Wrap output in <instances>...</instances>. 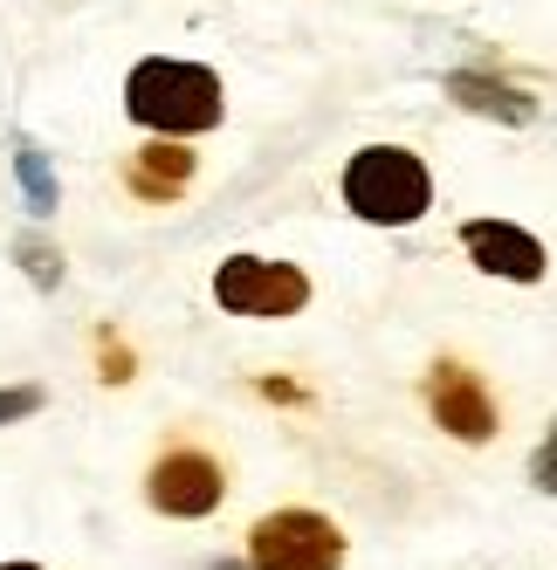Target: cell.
<instances>
[{
    "mask_svg": "<svg viewBox=\"0 0 557 570\" xmlns=\"http://www.w3.org/2000/svg\"><path fill=\"white\" fill-rule=\"evenodd\" d=\"M186 179H193V151H186L179 138L145 145V151L131 158V173H125V186H131L138 199H179V193H186Z\"/></svg>",
    "mask_w": 557,
    "mask_h": 570,
    "instance_id": "ba28073f",
    "label": "cell"
},
{
    "mask_svg": "<svg viewBox=\"0 0 557 570\" xmlns=\"http://www.w3.org/2000/svg\"><path fill=\"white\" fill-rule=\"evenodd\" d=\"M28 413H42V385H14V392H0V426H14Z\"/></svg>",
    "mask_w": 557,
    "mask_h": 570,
    "instance_id": "4fadbf2b",
    "label": "cell"
},
{
    "mask_svg": "<svg viewBox=\"0 0 557 570\" xmlns=\"http://www.w3.org/2000/svg\"><path fill=\"white\" fill-rule=\"evenodd\" d=\"M448 97H455L461 110L496 117V125H530V117H537V97L496 83V76H468V69H455V76H448Z\"/></svg>",
    "mask_w": 557,
    "mask_h": 570,
    "instance_id": "9c48e42d",
    "label": "cell"
},
{
    "mask_svg": "<svg viewBox=\"0 0 557 570\" xmlns=\"http://www.w3.org/2000/svg\"><path fill=\"white\" fill-rule=\"evenodd\" d=\"M125 110L138 117L145 131H166V138H193V131H214L221 125V76L201 62H173V56H152L131 69L125 83Z\"/></svg>",
    "mask_w": 557,
    "mask_h": 570,
    "instance_id": "6da1fadb",
    "label": "cell"
},
{
    "mask_svg": "<svg viewBox=\"0 0 557 570\" xmlns=\"http://www.w3.org/2000/svg\"><path fill=\"white\" fill-rule=\"evenodd\" d=\"M461 248H468L475 268L496 275V282H544V240L524 234V227H509V220H468Z\"/></svg>",
    "mask_w": 557,
    "mask_h": 570,
    "instance_id": "52a82bcc",
    "label": "cell"
},
{
    "mask_svg": "<svg viewBox=\"0 0 557 570\" xmlns=\"http://www.w3.org/2000/svg\"><path fill=\"white\" fill-rule=\"evenodd\" d=\"M14 262H21L35 282H42V289H56V282H62V255L49 248V240H35V234H21V240H14Z\"/></svg>",
    "mask_w": 557,
    "mask_h": 570,
    "instance_id": "8fae6325",
    "label": "cell"
},
{
    "mask_svg": "<svg viewBox=\"0 0 557 570\" xmlns=\"http://www.w3.org/2000/svg\"><path fill=\"white\" fill-rule=\"evenodd\" d=\"M14 173H21V193H28V207L35 214H56V173H49V158L35 138H14Z\"/></svg>",
    "mask_w": 557,
    "mask_h": 570,
    "instance_id": "30bf717a",
    "label": "cell"
},
{
    "mask_svg": "<svg viewBox=\"0 0 557 570\" xmlns=\"http://www.w3.org/2000/svg\"><path fill=\"white\" fill-rule=\"evenodd\" d=\"M344 537L316 509H275L248 529V570H338Z\"/></svg>",
    "mask_w": 557,
    "mask_h": 570,
    "instance_id": "3957f363",
    "label": "cell"
},
{
    "mask_svg": "<svg viewBox=\"0 0 557 570\" xmlns=\"http://www.w3.org/2000/svg\"><path fill=\"white\" fill-rule=\"evenodd\" d=\"M0 570H42V563H0Z\"/></svg>",
    "mask_w": 557,
    "mask_h": 570,
    "instance_id": "9a60e30c",
    "label": "cell"
},
{
    "mask_svg": "<svg viewBox=\"0 0 557 570\" xmlns=\"http://www.w3.org/2000/svg\"><path fill=\"white\" fill-rule=\"evenodd\" d=\"M214 303L234 309V316H296L310 303V275L290 268V262H268V255H227L221 275H214Z\"/></svg>",
    "mask_w": 557,
    "mask_h": 570,
    "instance_id": "277c9868",
    "label": "cell"
},
{
    "mask_svg": "<svg viewBox=\"0 0 557 570\" xmlns=\"http://www.w3.org/2000/svg\"><path fill=\"white\" fill-rule=\"evenodd\" d=\"M104 379L117 385V379H131V351H117V344H104Z\"/></svg>",
    "mask_w": 557,
    "mask_h": 570,
    "instance_id": "5bb4252c",
    "label": "cell"
},
{
    "mask_svg": "<svg viewBox=\"0 0 557 570\" xmlns=\"http://www.w3.org/2000/svg\"><path fill=\"white\" fill-rule=\"evenodd\" d=\"M145 495H152V509H158V515L201 522V515H214V509H221L227 474H221V461H214V454H201V446H173V454L145 474Z\"/></svg>",
    "mask_w": 557,
    "mask_h": 570,
    "instance_id": "5b68a950",
    "label": "cell"
},
{
    "mask_svg": "<svg viewBox=\"0 0 557 570\" xmlns=\"http://www.w3.org/2000/svg\"><path fill=\"white\" fill-rule=\"evenodd\" d=\"M530 481L544 488V495H557V420H550L544 446H537V454H530Z\"/></svg>",
    "mask_w": 557,
    "mask_h": 570,
    "instance_id": "7c38bea8",
    "label": "cell"
},
{
    "mask_svg": "<svg viewBox=\"0 0 557 570\" xmlns=\"http://www.w3.org/2000/svg\"><path fill=\"white\" fill-rule=\"evenodd\" d=\"M427 413L455 440H475V446L496 440V399L482 392V379H475L468 364H433L427 372Z\"/></svg>",
    "mask_w": 557,
    "mask_h": 570,
    "instance_id": "8992f818",
    "label": "cell"
},
{
    "mask_svg": "<svg viewBox=\"0 0 557 570\" xmlns=\"http://www.w3.org/2000/svg\"><path fill=\"white\" fill-rule=\"evenodd\" d=\"M344 207L372 227H407L433 207V179L407 145H365L344 166Z\"/></svg>",
    "mask_w": 557,
    "mask_h": 570,
    "instance_id": "7a4b0ae2",
    "label": "cell"
}]
</instances>
